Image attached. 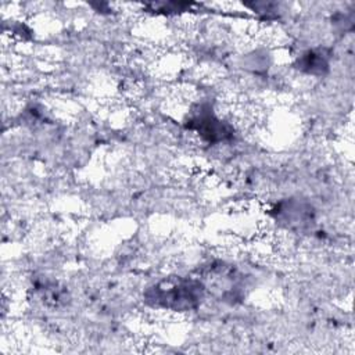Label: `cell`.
I'll return each instance as SVG.
<instances>
[{
  "instance_id": "1",
  "label": "cell",
  "mask_w": 355,
  "mask_h": 355,
  "mask_svg": "<svg viewBox=\"0 0 355 355\" xmlns=\"http://www.w3.org/2000/svg\"><path fill=\"white\" fill-rule=\"evenodd\" d=\"M201 287L191 282L164 283L155 288V301L173 309L191 308L201 295Z\"/></svg>"
}]
</instances>
